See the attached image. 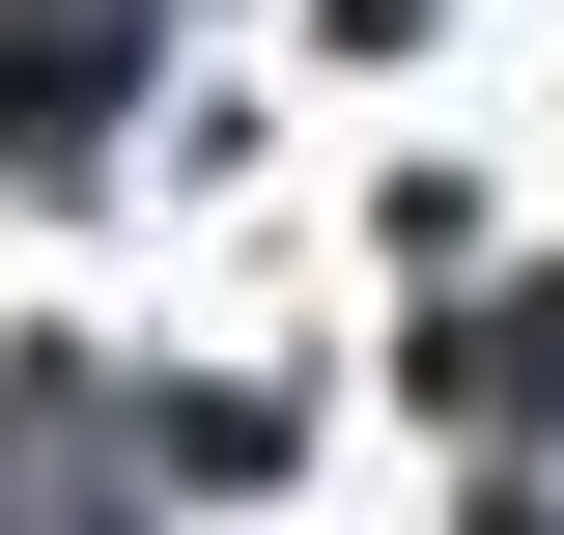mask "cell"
<instances>
[{"label": "cell", "instance_id": "obj_1", "mask_svg": "<svg viewBox=\"0 0 564 535\" xmlns=\"http://www.w3.org/2000/svg\"><path fill=\"white\" fill-rule=\"evenodd\" d=\"M423 395H452V423H564V282H536V310H480Z\"/></svg>", "mask_w": 564, "mask_h": 535}]
</instances>
